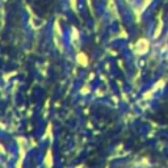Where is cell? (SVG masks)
<instances>
[{"label":"cell","instance_id":"cell-2","mask_svg":"<svg viewBox=\"0 0 168 168\" xmlns=\"http://www.w3.org/2000/svg\"><path fill=\"white\" fill-rule=\"evenodd\" d=\"M78 60H79V63H80V65H83V66L87 65V56H85V55H81V54H80V55L78 56Z\"/></svg>","mask_w":168,"mask_h":168},{"label":"cell","instance_id":"cell-1","mask_svg":"<svg viewBox=\"0 0 168 168\" xmlns=\"http://www.w3.org/2000/svg\"><path fill=\"white\" fill-rule=\"evenodd\" d=\"M45 164H46L47 168L53 167V153H51V150H47L46 158H45Z\"/></svg>","mask_w":168,"mask_h":168}]
</instances>
